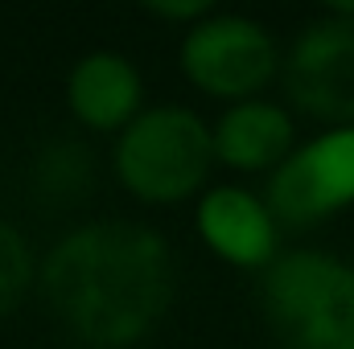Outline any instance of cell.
Returning <instances> with one entry per match:
<instances>
[{
  "label": "cell",
  "mask_w": 354,
  "mask_h": 349,
  "mask_svg": "<svg viewBox=\"0 0 354 349\" xmlns=\"http://www.w3.org/2000/svg\"><path fill=\"white\" fill-rule=\"evenodd\" d=\"M54 317L87 346L124 349L149 337L169 312L177 271L169 243L128 218H99L62 235L37 263Z\"/></svg>",
  "instance_id": "obj_1"
},
{
  "label": "cell",
  "mask_w": 354,
  "mask_h": 349,
  "mask_svg": "<svg viewBox=\"0 0 354 349\" xmlns=\"http://www.w3.org/2000/svg\"><path fill=\"white\" fill-rule=\"evenodd\" d=\"M185 83L210 99L248 103L280 74V46L243 12H210L185 29L177 50Z\"/></svg>",
  "instance_id": "obj_4"
},
{
  "label": "cell",
  "mask_w": 354,
  "mask_h": 349,
  "mask_svg": "<svg viewBox=\"0 0 354 349\" xmlns=\"http://www.w3.org/2000/svg\"><path fill=\"white\" fill-rule=\"evenodd\" d=\"M210 148L214 165H227L231 173H272L297 148L292 111L268 99L231 103L210 123Z\"/></svg>",
  "instance_id": "obj_8"
},
{
  "label": "cell",
  "mask_w": 354,
  "mask_h": 349,
  "mask_svg": "<svg viewBox=\"0 0 354 349\" xmlns=\"http://www.w3.org/2000/svg\"><path fill=\"white\" fill-rule=\"evenodd\" d=\"M91 185V152L75 140H54L33 161V189L41 201H75Z\"/></svg>",
  "instance_id": "obj_10"
},
{
  "label": "cell",
  "mask_w": 354,
  "mask_h": 349,
  "mask_svg": "<svg viewBox=\"0 0 354 349\" xmlns=\"http://www.w3.org/2000/svg\"><path fill=\"white\" fill-rule=\"evenodd\" d=\"M120 185L145 206L189 201L214 169L210 123L189 107H149L120 136L111 152Z\"/></svg>",
  "instance_id": "obj_3"
},
{
  "label": "cell",
  "mask_w": 354,
  "mask_h": 349,
  "mask_svg": "<svg viewBox=\"0 0 354 349\" xmlns=\"http://www.w3.org/2000/svg\"><path fill=\"white\" fill-rule=\"evenodd\" d=\"M66 107L91 132H124L145 111V83L132 58L115 50L83 54L66 74Z\"/></svg>",
  "instance_id": "obj_9"
},
{
  "label": "cell",
  "mask_w": 354,
  "mask_h": 349,
  "mask_svg": "<svg viewBox=\"0 0 354 349\" xmlns=\"http://www.w3.org/2000/svg\"><path fill=\"white\" fill-rule=\"evenodd\" d=\"M33 283H37V255L29 239L0 218V321L25 304Z\"/></svg>",
  "instance_id": "obj_11"
},
{
  "label": "cell",
  "mask_w": 354,
  "mask_h": 349,
  "mask_svg": "<svg viewBox=\"0 0 354 349\" xmlns=\"http://www.w3.org/2000/svg\"><path fill=\"white\" fill-rule=\"evenodd\" d=\"M145 12L149 17H157V21H169V25H198L202 17H210L214 8L206 4V0H153V4H145Z\"/></svg>",
  "instance_id": "obj_12"
},
{
  "label": "cell",
  "mask_w": 354,
  "mask_h": 349,
  "mask_svg": "<svg viewBox=\"0 0 354 349\" xmlns=\"http://www.w3.org/2000/svg\"><path fill=\"white\" fill-rule=\"evenodd\" d=\"M264 201L276 226L309 230L354 206V128H330L268 173Z\"/></svg>",
  "instance_id": "obj_6"
},
{
  "label": "cell",
  "mask_w": 354,
  "mask_h": 349,
  "mask_svg": "<svg viewBox=\"0 0 354 349\" xmlns=\"http://www.w3.org/2000/svg\"><path fill=\"white\" fill-rule=\"evenodd\" d=\"M260 308L284 349H354V267L301 247L260 271Z\"/></svg>",
  "instance_id": "obj_2"
},
{
  "label": "cell",
  "mask_w": 354,
  "mask_h": 349,
  "mask_svg": "<svg viewBox=\"0 0 354 349\" xmlns=\"http://www.w3.org/2000/svg\"><path fill=\"white\" fill-rule=\"evenodd\" d=\"M198 235L223 263L264 271L280 255V226L260 193L243 185H214L198 197Z\"/></svg>",
  "instance_id": "obj_7"
},
{
  "label": "cell",
  "mask_w": 354,
  "mask_h": 349,
  "mask_svg": "<svg viewBox=\"0 0 354 349\" xmlns=\"http://www.w3.org/2000/svg\"><path fill=\"white\" fill-rule=\"evenodd\" d=\"M284 99L330 128H354V4L309 21L280 54Z\"/></svg>",
  "instance_id": "obj_5"
}]
</instances>
